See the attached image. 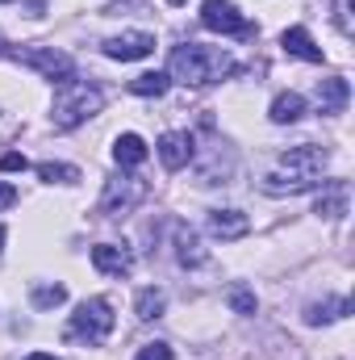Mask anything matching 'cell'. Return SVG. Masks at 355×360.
I'll return each mask as SVG.
<instances>
[{"instance_id":"1","label":"cell","mask_w":355,"mask_h":360,"mask_svg":"<svg viewBox=\"0 0 355 360\" xmlns=\"http://www.w3.org/2000/svg\"><path fill=\"white\" fill-rule=\"evenodd\" d=\"M322 168H326V151L314 147V143H301V147H288L272 168L264 172L260 188L272 197H293V193H309L322 184Z\"/></svg>"},{"instance_id":"2","label":"cell","mask_w":355,"mask_h":360,"mask_svg":"<svg viewBox=\"0 0 355 360\" xmlns=\"http://www.w3.org/2000/svg\"><path fill=\"white\" fill-rule=\"evenodd\" d=\"M230 72H234V59H230L226 51H217V46L184 42V46L172 51V76H176L180 84L201 89V84H217V80L230 76Z\"/></svg>"},{"instance_id":"3","label":"cell","mask_w":355,"mask_h":360,"mask_svg":"<svg viewBox=\"0 0 355 360\" xmlns=\"http://www.w3.org/2000/svg\"><path fill=\"white\" fill-rule=\"evenodd\" d=\"M105 109V92L88 84V80H63L55 92V109H51V122L59 130H76L84 126L88 117H96Z\"/></svg>"},{"instance_id":"4","label":"cell","mask_w":355,"mask_h":360,"mask_svg":"<svg viewBox=\"0 0 355 360\" xmlns=\"http://www.w3.org/2000/svg\"><path fill=\"white\" fill-rule=\"evenodd\" d=\"M109 331H113V306H109L105 297L80 302L76 314H72V323H67V340H72V344H88V348L105 344Z\"/></svg>"},{"instance_id":"5","label":"cell","mask_w":355,"mask_h":360,"mask_svg":"<svg viewBox=\"0 0 355 360\" xmlns=\"http://www.w3.org/2000/svg\"><path fill=\"white\" fill-rule=\"evenodd\" d=\"M21 68H29V72H38L42 80H51V84H63V80H76V63L63 55V51H55V46H17V51H8Z\"/></svg>"},{"instance_id":"6","label":"cell","mask_w":355,"mask_h":360,"mask_svg":"<svg viewBox=\"0 0 355 360\" xmlns=\"http://www.w3.org/2000/svg\"><path fill=\"white\" fill-rule=\"evenodd\" d=\"M147 197V180L142 176H113L105 180V193H100V214L105 218H121V214H130L138 201Z\"/></svg>"},{"instance_id":"7","label":"cell","mask_w":355,"mask_h":360,"mask_svg":"<svg viewBox=\"0 0 355 360\" xmlns=\"http://www.w3.org/2000/svg\"><path fill=\"white\" fill-rule=\"evenodd\" d=\"M201 25L213 30V34H234V38L255 34V25H251L230 0H205V4H201Z\"/></svg>"},{"instance_id":"8","label":"cell","mask_w":355,"mask_h":360,"mask_svg":"<svg viewBox=\"0 0 355 360\" xmlns=\"http://www.w3.org/2000/svg\"><path fill=\"white\" fill-rule=\"evenodd\" d=\"M100 51H105L109 59H117V63H134V59H147V55L155 51V38H151V34H142V30H130V34L105 38V42H100Z\"/></svg>"},{"instance_id":"9","label":"cell","mask_w":355,"mask_h":360,"mask_svg":"<svg viewBox=\"0 0 355 360\" xmlns=\"http://www.w3.org/2000/svg\"><path fill=\"white\" fill-rule=\"evenodd\" d=\"M159 160H163V168H172V172H180V168H188L192 164V155H196V143H192V134H184V130H168L163 139H159Z\"/></svg>"},{"instance_id":"10","label":"cell","mask_w":355,"mask_h":360,"mask_svg":"<svg viewBox=\"0 0 355 360\" xmlns=\"http://www.w3.org/2000/svg\"><path fill=\"white\" fill-rule=\"evenodd\" d=\"M172 248H176V260L184 264V269H201V264L209 260V252H205L201 235H196L188 222H176V231H172Z\"/></svg>"},{"instance_id":"11","label":"cell","mask_w":355,"mask_h":360,"mask_svg":"<svg viewBox=\"0 0 355 360\" xmlns=\"http://www.w3.org/2000/svg\"><path fill=\"white\" fill-rule=\"evenodd\" d=\"M92 264L100 272H109V276H130L134 252H130L126 243H96V248H92Z\"/></svg>"},{"instance_id":"12","label":"cell","mask_w":355,"mask_h":360,"mask_svg":"<svg viewBox=\"0 0 355 360\" xmlns=\"http://www.w3.org/2000/svg\"><path fill=\"white\" fill-rule=\"evenodd\" d=\"M247 231H251V218H247L243 210H213V214H209V235L222 239V243H234V239H243Z\"/></svg>"},{"instance_id":"13","label":"cell","mask_w":355,"mask_h":360,"mask_svg":"<svg viewBox=\"0 0 355 360\" xmlns=\"http://www.w3.org/2000/svg\"><path fill=\"white\" fill-rule=\"evenodd\" d=\"M347 201H351V188H347V180H322V197H318V205H314V214L318 218H343L347 214Z\"/></svg>"},{"instance_id":"14","label":"cell","mask_w":355,"mask_h":360,"mask_svg":"<svg viewBox=\"0 0 355 360\" xmlns=\"http://www.w3.org/2000/svg\"><path fill=\"white\" fill-rule=\"evenodd\" d=\"M280 46H284L293 59H305V63H322V46L309 38V30H305V25H293V30H284V34H280Z\"/></svg>"},{"instance_id":"15","label":"cell","mask_w":355,"mask_h":360,"mask_svg":"<svg viewBox=\"0 0 355 360\" xmlns=\"http://www.w3.org/2000/svg\"><path fill=\"white\" fill-rule=\"evenodd\" d=\"M347 80L343 76H326V80H318V105H322V113H343L347 109Z\"/></svg>"},{"instance_id":"16","label":"cell","mask_w":355,"mask_h":360,"mask_svg":"<svg viewBox=\"0 0 355 360\" xmlns=\"http://www.w3.org/2000/svg\"><path fill=\"white\" fill-rule=\"evenodd\" d=\"M301 113H305V96L301 92H280L276 101H272V122L276 126H293V122H301Z\"/></svg>"},{"instance_id":"17","label":"cell","mask_w":355,"mask_h":360,"mask_svg":"<svg viewBox=\"0 0 355 360\" xmlns=\"http://www.w3.org/2000/svg\"><path fill=\"white\" fill-rule=\"evenodd\" d=\"M113 160H117V168H138V164H147V143L138 134H117Z\"/></svg>"},{"instance_id":"18","label":"cell","mask_w":355,"mask_h":360,"mask_svg":"<svg viewBox=\"0 0 355 360\" xmlns=\"http://www.w3.org/2000/svg\"><path fill=\"white\" fill-rule=\"evenodd\" d=\"M347 310H351V302H347V297L309 302V306H305V323H309V327H322V323H335V319H343Z\"/></svg>"},{"instance_id":"19","label":"cell","mask_w":355,"mask_h":360,"mask_svg":"<svg viewBox=\"0 0 355 360\" xmlns=\"http://www.w3.org/2000/svg\"><path fill=\"white\" fill-rule=\"evenodd\" d=\"M163 306H168V297H163V289H142V293L134 297V314H138L142 323H151V319H159V314H163Z\"/></svg>"},{"instance_id":"20","label":"cell","mask_w":355,"mask_h":360,"mask_svg":"<svg viewBox=\"0 0 355 360\" xmlns=\"http://www.w3.org/2000/svg\"><path fill=\"white\" fill-rule=\"evenodd\" d=\"M168 84H172V80H168L163 72H142V76L130 80V92H134V96H163Z\"/></svg>"},{"instance_id":"21","label":"cell","mask_w":355,"mask_h":360,"mask_svg":"<svg viewBox=\"0 0 355 360\" xmlns=\"http://www.w3.org/2000/svg\"><path fill=\"white\" fill-rule=\"evenodd\" d=\"M29 302H34V310H55V306L67 302V289L63 285H34Z\"/></svg>"},{"instance_id":"22","label":"cell","mask_w":355,"mask_h":360,"mask_svg":"<svg viewBox=\"0 0 355 360\" xmlns=\"http://www.w3.org/2000/svg\"><path fill=\"white\" fill-rule=\"evenodd\" d=\"M38 176L46 180V184H76L80 180V168L76 164H38Z\"/></svg>"},{"instance_id":"23","label":"cell","mask_w":355,"mask_h":360,"mask_svg":"<svg viewBox=\"0 0 355 360\" xmlns=\"http://www.w3.org/2000/svg\"><path fill=\"white\" fill-rule=\"evenodd\" d=\"M226 302H230L234 314H255V310H260V302H255V293H251L247 285H230V289H226Z\"/></svg>"},{"instance_id":"24","label":"cell","mask_w":355,"mask_h":360,"mask_svg":"<svg viewBox=\"0 0 355 360\" xmlns=\"http://www.w3.org/2000/svg\"><path fill=\"white\" fill-rule=\"evenodd\" d=\"M134 360H172V344H163V340H155V344H142Z\"/></svg>"},{"instance_id":"25","label":"cell","mask_w":355,"mask_h":360,"mask_svg":"<svg viewBox=\"0 0 355 360\" xmlns=\"http://www.w3.org/2000/svg\"><path fill=\"white\" fill-rule=\"evenodd\" d=\"M335 21L343 34H355V21H351V0H335Z\"/></svg>"},{"instance_id":"26","label":"cell","mask_w":355,"mask_h":360,"mask_svg":"<svg viewBox=\"0 0 355 360\" xmlns=\"http://www.w3.org/2000/svg\"><path fill=\"white\" fill-rule=\"evenodd\" d=\"M25 168H29V160L21 151H4L0 155V172H25Z\"/></svg>"},{"instance_id":"27","label":"cell","mask_w":355,"mask_h":360,"mask_svg":"<svg viewBox=\"0 0 355 360\" xmlns=\"http://www.w3.org/2000/svg\"><path fill=\"white\" fill-rule=\"evenodd\" d=\"M8 205H17V188L8 180H0V210H8Z\"/></svg>"},{"instance_id":"28","label":"cell","mask_w":355,"mask_h":360,"mask_svg":"<svg viewBox=\"0 0 355 360\" xmlns=\"http://www.w3.org/2000/svg\"><path fill=\"white\" fill-rule=\"evenodd\" d=\"M25 360H59V356H51V352H29Z\"/></svg>"},{"instance_id":"29","label":"cell","mask_w":355,"mask_h":360,"mask_svg":"<svg viewBox=\"0 0 355 360\" xmlns=\"http://www.w3.org/2000/svg\"><path fill=\"white\" fill-rule=\"evenodd\" d=\"M4 239H8V231H4V226H0V248H4Z\"/></svg>"},{"instance_id":"30","label":"cell","mask_w":355,"mask_h":360,"mask_svg":"<svg viewBox=\"0 0 355 360\" xmlns=\"http://www.w3.org/2000/svg\"><path fill=\"white\" fill-rule=\"evenodd\" d=\"M0 55H8V46H4V42H0Z\"/></svg>"},{"instance_id":"31","label":"cell","mask_w":355,"mask_h":360,"mask_svg":"<svg viewBox=\"0 0 355 360\" xmlns=\"http://www.w3.org/2000/svg\"><path fill=\"white\" fill-rule=\"evenodd\" d=\"M168 4H188V0H168Z\"/></svg>"},{"instance_id":"32","label":"cell","mask_w":355,"mask_h":360,"mask_svg":"<svg viewBox=\"0 0 355 360\" xmlns=\"http://www.w3.org/2000/svg\"><path fill=\"white\" fill-rule=\"evenodd\" d=\"M0 4H4V0H0Z\"/></svg>"}]
</instances>
